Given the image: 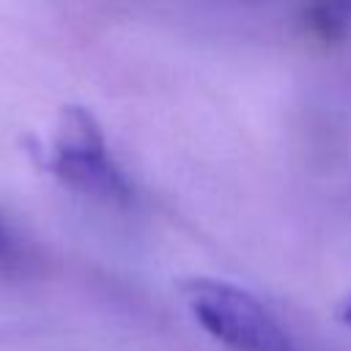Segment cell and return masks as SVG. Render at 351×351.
I'll use <instances>...</instances> for the list:
<instances>
[{
  "label": "cell",
  "instance_id": "2",
  "mask_svg": "<svg viewBox=\"0 0 351 351\" xmlns=\"http://www.w3.org/2000/svg\"><path fill=\"white\" fill-rule=\"evenodd\" d=\"M47 165L58 181L82 195L107 203H126L132 197V186L112 162L96 115L80 104L60 107Z\"/></svg>",
  "mask_w": 351,
  "mask_h": 351
},
{
  "label": "cell",
  "instance_id": "4",
  "mask_svg": "<svg viewBox=\"0 0 351 351\" xmlns=\"http://www.w3.org/2000/svg\"><path fill=\"white\" fill-rule=\"evenodd\" d=\"M8 252V233H5V225L0 222V258Z\"/></svg>",
  "mask_w": 351,
  "mask_h": 351
},
{
  "label": "cell",
  "instance_id": "3",
  "mask_svg": "<svg viewBox=\"0 0 351 351\" xmlns=\"http://www.w3.org/2000/svg\"><path fill=\"white\" fill-rule=\"evenodd\" d=\"M340 321L351 326V296H348V299H346V304L340 307Z\"/></svg>",
  "mask_w": 351,
  "mask_h": 351
},
{
  "label": "cell",
  "instance_id": "1",
  "mask_svg": "<svg viewBox=\"0 0 351 351\" xmlns=\"http://www.w3.org/2000/svg\"><path fill=\"white\" fill-rule=\"evenodd\" d=\"M178 291L195 321L225 348L293 351L291 335L250 291L214 277H186Z\"/></svg>",
  "mask_w": 351,
  "mask_h": 351
}]
</instances>
